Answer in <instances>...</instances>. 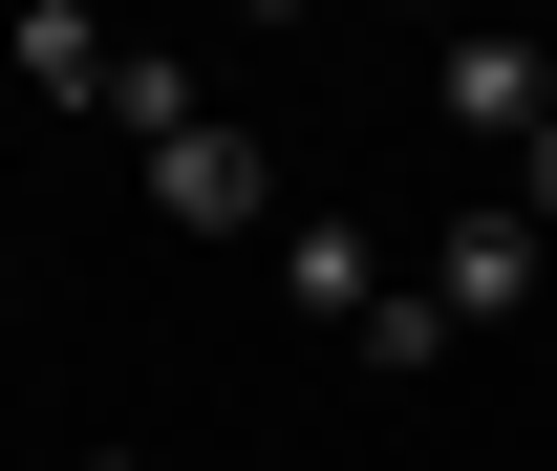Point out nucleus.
Returning <instances> with one entry per match:
<instances>
[{
	"mask_svg": "<svg viewBox=\"0 0 557 471\" xmlns=\"http://www.w3.org/2000/svg\"><path fill=\"white\" fill-rule=\"evenodd\" d=\"M108 129L150 150V214H194V236H258V214H278V172H258V129H214V108H194V86H172V65H129V86H108Z\"/></svg>",
	"mask_w": 557,
	"mask_h": 471,
	"instance_id": "f257e3e1",
	"label": "nucleus"
},
{
	"mask_svg": "<svg viewBox=\"0 0 557 471\" xmlns=\"http://www.w3.org/2000/svg\"><path fill=\"white\" fill-rule=\"evenodd\" d=\"M536 258H557V236H536L515 194H493V214H450V236H429V300H450V343H472V322H515V300H536Z\"/></svg>",
	"mask_w": 557,
	"mask_h": 471,
	"instance_id": "f03ea898",
	"label": "nucleus"
},
{
	"mask_svg": "<svg viewBox=\"0 0 557 471\" xmlns=\"http://www.w3.org/2000/svg\"><path fill=\"white\" fill-rule=\"evenodd\" d=\"M429 108H450L472 150H536V129H557V44H450V65H429Z\"/></svg>",
	"mask_w": 557,
	"mask_h": 471,
	"instance_id": "7ed1b4c3",
	"label": "nucleus"
},
{
	"mask_svg": "<svg viewBox=\"0 0 557 471\" xmlns=\"http://www.w3.org/2000/svg\"><path fill=\"white\" fill-rule=\"evenodd\" d=\"M0 65H22V86H65V108H108V86H129V44H108L86 0H22V22H0Z\"/></svg>",
	"mask_w": 557,
	"mask_h": 471,
	"instance_id": "20e7f679",
	"label": "nucleus"
},
{
	"mask_svg": "<svg viewBox=\"0 0 557 471\" xmlns=\"http://www.w3.org/2000/svg\"><path fill=\"white\" fill-rule=\"evenodd\" d=\"M278 300H300V322H386V300H408V278H386V258H364V236H344V214H322V236H278Z\"/></svg>",
	"mask_w": 557,
	"mask_h": 471,
	"instance_id": "39448f33",
	"label": "nucleus"
},
{
	"mask_svg": "<svg viewBox=\"0 0 557 471\" xmlns=\"http://www.w3.org/2000/svg\"><path fill=\"white\" fill-rule=\"evenodd\" d=\"M515 214H536V236H557V129H536V150H515Z\"/></svg>",
	"mask_w": 557,
	"mask_h": 471,
	"instance_id": "423d86ee",
	"label": "nucleus"
}]
</instances>
